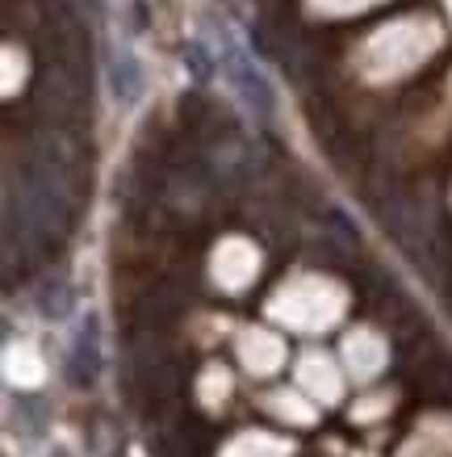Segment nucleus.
Returning <instances> with one entry per match:
<instances>
[{
	"instance_id": "obj_1",
	"label": "nucleus",
	"mask_w": 452,
	"mask_h": 457,
	"mask_svg": "<svg viewBox=\"0 0 452 457\" xmlns=\"http://www.w3.org/2000/svg\"><path fill=\"white\" fill-rule=\"evenodd\" d=\"M96 370H101V353H96V323L88 319L80 332H76V340H71V357H68L71 386L88 390L96 382Z\"/></svg>"
}]
</instances>
